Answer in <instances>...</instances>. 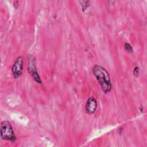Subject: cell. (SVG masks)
<instances>
[{
    "mask_svg": "<svg viewBox=\"0 0 147 147\" xmlns=\"http://www.w3.org/2000/svg\"><path fill=\"white\" fill-rule=\"evenodd\" d=\"M1 137L3 140L14 142L16 137L11 124L6 121L2 122L1 124Z\"/></svg>",
    "mask_w": 147,
    "mask_h": 147,
    "instance_id": "obj_2",
    "label": "cell"
},
{
    "mask_svg": "<svg viewBox=\"0 0 147 147\" xmlns=\"http://www.w3.org/2000/svg\"><path fill=\"white\" fill-rule=\"evenodd\" d=\"M28 71L30 75L33 77V79L38 83L41 84L42 81L40 78L39 75L37 71V69L35 65V60L33 57H31L29 60V64L28 66Z\"/></svg>",
    "mask_w": 147,
    "mask_h": 147,
    "instance_id": "obj_4",
    "label": "cell"
},
{
    "mask_svg": "<svg viewBox=\"0 0 147 147\" xmlns=\"http://www.w3.org/2000/svg\"><path fill=\"white\" fill-rule=\"evenodd\" d=\"M138 74H139V67H136L133 69V74L136 76H138Z\"/></svg>",
    "mask_w": 147,
    "mask_h": 147,
    "instance_id": "obj_8",
    "label": "cell"
},
{
    "mask_svg": "<svg viewBox=\"0 0 147 147\" xmlns=\"http://www.w3.org/2000/svg\"><path fill=\"white\" fill-rule=\"evenodd\" d=\"M97 108V102L96 99L92 97H90L86 103V110L88 114H93L96 110Z\"/></svg>",
    "mask_w": 147,
    "mask_h": 147,
    "instance_id": "obj_5",
    "label": "cell"
},
{
    "mask_svg": "<svg viewBox=\"0 0 147 147\" xmlns=\"http://www.w3.org/2000/svg\"><path fill=\"white\" fill-rule=\"evenodd\" d=\"M125 49L126 52H130V53H132L133 52V48L131 47V46L130 45V44L126 42L125 44Z\"/></svg>",
    "mask_w": 147,
    "mask_h": 147,
    "instance_id": "obj_7",
    "label": "cell"
},
{
    "mask_svg": "<svg viewBox=\"0 0 147 147\" xmlns=\"http://www.w3.org/2000/svg\"><path fill=\"white\" fill-rule=\"evenodd\" d=\"M79 3L81 4V6L82 7V10L84 11L86 10L90 4V1H79Z\"/></svg>",
    "mask_w": 147,
    "mask_h": 147,
    "instance_id": "obj_6",
    "label": "cell"
},
{
    "mask_svg": "<svg viewBox=\"0 0 147 147\" xmlns=\"http://www.w3.org/2000/svg\"><path fill=\"white\" fill-rule=\"evenodd\" d=\"M92 71L102 91L105 93L109 92L111 89V83L107 70L99 65H95Z\"/></svg>",
    "mask_w": 147,
    "mask_h": 147,
    "instance_id": "obj_1",
    "label": "cell"
},
{
    "mask_svg": "<svg viewBox=\"0 0 147 147\" xmlns=\"http://www.w3.org/2000/svg\"><path fill=\"white\" fill-rule=\"evenodd\" d=\"M24 60L21 56H18L15 60L11 67V72L14 78H18L22 72Z\"/></svg>",
    "mask_w": 147,
    "mask_h": 147,
    "instance_id": "obj_3",
    "label": "cell"
}]
</instances>
